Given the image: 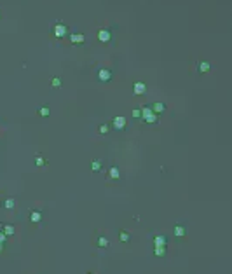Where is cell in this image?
Segmentation results:
<instances>
[{
	"instance_id": "6da1fadb",
	"label": "cell",
	"mask_w": 232,
	"mask_h": 274,
	"mask_svg": "<svg viewBox=\"0 0 232 274\" xmlns=\"http://www.w3.org/2000/svg\"><path fill=\"white\" fill-rule=\"evenodd\" d=\"M53 33H54V37L61 39V37H66L68 30H66V26H65L63 23H56V25H54V30H53Z\"/></svg>"
},
{
	"instance_id": "7a4b0ae2",
	"label": "cell",
	"mask_w": 232,
	"mask_h": 274,
	"mask_svg": "<svg viewBox=\"0 0 232 274\" xmlns=\"http://www.w3.org/2000/svg\"><path fill=\"white\" fill-rule=\"evenodd\" d=\"M98 79H99V82H108V80L112 79V72H110L108 68H99Z\"/></svg>"
},
{
	"instance_id": "3957f363",
	"label": "cell",
	"mask_w": 232,
	"mask_h": 274,
	"mask_svg": "<svg viewBox=\"0 0 232 274\" xmlns=\"http://www.w3.org/2000/svg\"><path fill=\"white\" fill-rule=\"evenodd\" d=\"M112 124H114L115 129H124L126 124H128V120H126V117H122V115H117V117H114Z\"/></svg>"
},
{
	"instance_id": "277c9868",
	"label": "cell",
	"mask_w": 232,
	"mask_h": 274,
	"mask_svg": "<svg viewBox=\"0 0 232 274\" xmlns=\"http://www.w3.org/2000/svg\"><path fill=\"white\" fill-rule=\"evenodd\" d=\"M96 37H98V40H99V42L107 44V42H110V39H112V33H110V30H99Z\"/></svg>"
},
{
	"instance_id": "5b68a950",
	"label": "cell",
	"mask_w": 232,
	"mask_h": 274,
	"mask_svg": "<svg viewBox=\"0 0 232 274\" xmlns=\"http://www.w3.org/2000/svg\"><path fill=\"white\" fill-rule=\"evenodd\" d=\"M133 91H135V94H143V93L147 91V86H145V82H135V86H133Z\"/></svg>"
},
{
	"instance_id": "8992f818",
	"label": "cell",
	"mask_w": 232,
	"mask_h": 274,
	"mask_svg": "<svg viewBox=\"0 0 232 274\" xmlns=\"http://www.w3.org/2000/svg\"><path fill=\"white\" fill-rule=\"evenodd\" d=\"M70 40H72V44H82V42L86 40V37H84L82 33H72V35H70Z\"/></svg>"
},
{
	"instance_id": "52a82bcc",
	"label": "cell",
	"mask_w": 232,
	"mask_h": 274,
	"mask_svg": "<svg viewBox=\"0 0 232 274\" xmlns=\"http://www.w3.org/2000/svg\"><path fill=\"white\" fill-rule=\"evenodd\" d=\"M164 110H166V107H164V103H161V101H157V103L152 105V112H154V114H162Z\"/></svg>"
},
{
	"instance_id": "ba28073f",
	"label": "cell",
	"mask_w": 232,
	"mask_h": 274,
	"mask_svg": "<svg viewBox=\"0 0 232 274\" xmlns=\"http://www.w3.org/2000/svg\"><path fill=\"white\" fill-rule=\"evenodd\" d=\"M143 120H145L147 124H157V114L152 112V114H148L147 117H143Z\"/></svg>"
},
{
	"instance_id": "9c48e42d",
	"label": "cell",
	"mask_w": 232,
	"mask_h": 274,
	"mask_svg": "<svg viewBox=\"0 0 232 274\" xmlns=\"http://www.w3.org/2000/svg\"><path fill=\"white\" fill-rule=\"evenodd\" d=\"M211 66H210V63L208 61H202V63H199V72H208Z\"/></svg>"
},
{
	"instance_id": "30bf717a",
	"label": "cell",
	"mask_w": 232,
	"mask_h": 274,
	"mask_svg": "<svg viewBox=\"0 0 232 274\" xmlns=\"http://www.w3.org/2000/svg\"><path fill=\"white\" fill-rule=\"evenodd\" d=\"M49 114H51V110H49V107H42V108H40V110H39V115H40V117H47Z\"/></svg>"
},
{
	"instance_id": "8fae6325",
	"label": "cell",
	"mask_w": 232,
	"mask_h": 274,
	"mask_svg": "<svg viewBox=\"0 0 232 274\" xmlns=\"http://www.w3.org/2000/svg\"><path fill=\"white\" fill-rule=\"evenodd\" d=\"M148 114H152V107H143V108H141V119L147 117Z\"/></svg>"
},
{
	"instance_id": "7c38bea8",
	"label": "cell",
	"mask_w": 232,
	"mask_h": 274,
	"mask_svg": "<svg viewBox=\"0 0 232 274\" xmlns=\"http://www.w3.org/2000/svg\"><path fill=\"white\" fill-rule=\"evenodd\" d=\"M51 84H53L54 87H59V86H61V79H59V77H54L53 80H51Z\"/></svg>"
},
{
	"instance_id": "4fadbf2b",
	"label": "cell",
	"mask_w": 232,
	"mask_h": 274,
	"mask_svg": "<svg viewBox=\"0 0 232 274\" xmlns=\"http://www.w3.org/2000/svg\"><path fill=\"white\" fill-rule=\"evenodd\" d=\"M133 117H135V119H140V117H141V112H140V108H135V110H133Z\"/></svg>"
},
{
	"instance_id": "5bb4252c",
	"label": "cell",
	"mask_w": 232,
	"mask_h": 274,
	"mask_svg": "<svg viewBox=\"0 0 232 274\" xmlns=\"http://www.w3.org/2000/svg\"><path fill=\"white\" fill-rule=\"evenodd\" d=\"M99 133H103V135H105V133H108V126H107V124H103V126L99 128Z\"/></svg>"
}]
</instances>
